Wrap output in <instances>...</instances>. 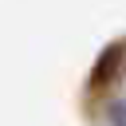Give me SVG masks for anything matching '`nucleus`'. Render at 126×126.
<instances>
[{"label":"nucleus","mask_w":126,"mask_h":126,"mask_svg":"<svg viewBox=\"0 0 126 126\" xmlns=\"http://www.w3.org/2000/svg\"><path fill=\"white\" fill-rule=\"evenodd\" d=\"M122 59H126V43L118 39V43H110V47L98 55V63H94V71H91V87H98V83H110V79L118 75Z\"/></svg>","instance_id":"1"},{"label":"nucleus","mask_w":126,"mask_h":126,"mask_svg":"<svg viewBox=\"0 0 126 126\" xmlns=\"http://www.w3.org/2000/svg\"><path fill=\"white\" fill-rule=\"evenodd\" d=\"M110 126H126V98L110 102Z\"/></svg>","instance_id":"2"}]
</instances>
